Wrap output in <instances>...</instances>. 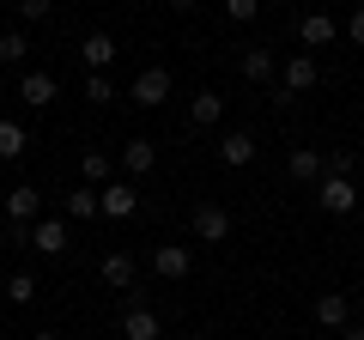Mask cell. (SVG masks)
I'll use <instances>...</instances> for the list:
<instances>
[{
    "label": "cell",
    "mask_w": 364,
    "mask_h": 340,
    "mask_svg": "<svg viewBox=\"0 0 364 340\" xmlns=\"http://www.w3.org/2000/svg\"><path fill=\"white\" fill-rule=\"evenodd\" d=\"M31 340H61V334H55V328H37V334H31Z\"/></svg>",
    "instance_id": "cell-31"
},
{
    "label": "cell",
    "mask_w": 364,
    "mask_h": 340,
    "mask_svg": "<svg viewBox=\"0 0 364 340\" xmlns=\"http://www.w3.org/2000/svg\"><path fill=\"white\" fill-rule=\"evenodd\" d=\"M79 61H85L91 73H104V67L116 61V37H109V31H85V43H79Z\"/></svg>",
    "instance_id": "cell-14"
},
{
    "label": "cell",
    "mask_w": 364,
    "mask_h": 340,
    "mask_svg": "<svg viewBox=\"0 0 364 340\" xmlns=\"http://www.w3.org/2000/svg\"><path fill=\"white\" fill-rule=\"evenodd\" d=\"M322 85V67H316V55L304 49V55H291L286 61V97H298V92H316Z\"/></svg>",
    "instance_id": "cell-10"
},
{
    "label": "cell",
    "mask_w": 364,
    "mask_h": 340,
    "mask_svg": "<svg viewBox=\"0 0 364 340\" xmlns=\"http://www.w3.org/2000/svg\"><path fill=\"white\" fill-rule=\"evenodd\" d=\"M6 249H13V237H6V231H0V255H6Z\"/></svg>",
    "instance_id": "cell-34"
},
{
    "label": "cell",
    "mask_w": 364,
    "mask_h": 340,
    "mask_svg": "<svg viewBox=\"0 0 364 340\" xmlns=\"http://www.w3.org/2000/svg\"><path fill=\"white\" fill-rule=\"evenodd\" d=\"M25 146H31V134L18 128V122H0V164H13V158H25Z\"/></svg>",
    "instance_id": "cell-22"
},
{
    "label": "cell",
    "mask_w": 364,
    "mask_h": 340,
    "mask_svg": "<svg viewBox=\"0 0 364 340\" xmlns=\"http://www.w3.org/2000/svg\"><path fill=\"white\" fill-rule=\"evenodd\" d=\"M152 170H158V146L134 134V140L122 146V176H128V183H140V176H152Z\"/></svg>",
    "instance_id": "cell-5"
},
{
    "label": "cell",
    "mask_w": 364,
    "mask_h": 340,
    "mask_svg": "<svg viewBox=\"0 0 364 340\" xmlns=\"http://www.w3.org/2000/svg\"><path fill=\"white\" fill-rule=\"evenodd\" d=\"M85 104H116V85H109V73H85Z\"/></svg>",
    "instance_id": "cell-25"
},
{
    "label": "cell",
    "mask_w": 364,
    "mask_h": 340,
    "mask_svg": "<svg viewBox=\"0 0 364 340\" xmlns=\"http://www.w3.org/2000/svg\"><path fill=\"white\" fill-rule=\"evenodd\" d=\"M31 249H37V255H61L67 249V225L61 219H37L31 225Z\"/></svg>",
    "instance_id": "cell-16"
},
{
    "label": "cell",
    "mask_w": 364,
    "mask_h": 340,
    "mask_svg": "<svg viewBox=\"0 0 364 340\" xmlns=\"http://www.w3.org/2000/svg\"><path fill=\"white\" fill-rule=\"evenodd\" d=\"M152 274L158 280H188L195 274V249L188 243H158L152 249Z\"/></svg>",
    "instance_id": "cell-4"
},
{
    "label": "cell",
    "mask_w": 364,
    "mask_h": 340,
    "mask_svg": "<svg viewBox=\"0 0 364 340\" xmlns=\"http://www.w3.org/2000/svg\"><path fill=\"white\" fill-rule=\"evenodd\" d=\"M286 170H291V183H322V152L316 146H298Z\"/></svg>",
    "instance_id": "cell-19"
},
{
    "label": "cell",
    "mask_w": 364,
    "mask_h": 340,
    "mask_svg": "<svg viewBox=\"0 0 364 340\" xmlns=\"http://www.w3.org/2000/svg\"><path fill=\"white\" fill-rule=\"evenodd\" d=\"M170 6H176V13H195V0H170Z\"/></svg>",
    "instance_id": "cell-32"
},
{
    "label": "cell",
    "mask_w": 364,
    "mask_h": 340,
    "mask_svg": "<svg viewBox=\"0 0 364 340\" xmlns=\"http://www.w3.org/2000/svg\"><path fill=\"white\" fill-rule=\"evenodd\" d=\"M188 231H195V243H231V207L200 201V207L188 213Z\"/></svg>",
    "instance_id": "cell-1"
},
{
    "label": "cell",
    "mask_w": 364,
    "mask_h": 340,
    "mask_svg": "<svg viewBox=\"0 0 364 340\" xmlns=\"http://www.w3.org/2000/svg\"><path fill=\"white\" fill-rule=\"evenodd\" d=\"M316 207H322L328 219L358 213V183H352V176H322V183H316Z\"/></svg>",
    "instance_id": "cell-2"
},
{
    "label": "cell",
    "mask_w": 364,
    "mask_h": 340,
    "mask_svg": "<svg viewBox=\"0 0 364 340\" xmlns=\"http://www.w3.org/2000/svg\"><path fill=\"white\" fill-rule=\"evenodd\" d=\"M346 37H352V43H358V49H364V6H358V13H352V18H346Z\"/></svg>",
    "instance_id": "cell-29"
},
{
    "label": "cell",
    "mask_w": 364,
    "mask_h": 340,
    "mask_svg": "<svg viewBox=\"0 0 364 340\" xmlns=\"http://www.w3.org/2000/svg\"><path fill=\"white\" fill-rule=\"evenodd\" d=\"M0 304H6V280H0Z\"/></svg>",
    "instance_id": "cell-35"
},
{
    "label": "cell",
    "mask_w": 364,
    "mask_h": 340,
    "mask_svg": "<svg viewBox=\"0 0 364 340\" xmlns=\"http://www.w3.org/2000/svg\"><path fill=\"white\" fill-rule=\"evenodd\" d=\"M61 207H67V219H85V225L104 213V207H97V188H85V183H79L73 195H61Z\"/></svg>",
    "instance_id": "cell-20"
},
{
    "label": "cell",
    "mask_w": 364,
    "mask_h": 340,
    "mask_svg": "<svg viewBox=\"0 0 364 340\" xmlns=\"http://www.w3.org/2000/svg\"><path fill=\"white\" fill-rule=\"evenodd\" d=\"M225 13H231V25H255V18H261V0H225Z\"/></svg>",
    "instance_id": "cell-27"
},
{
    "label": "cell",
    "mask_w": 364,
    "mask_h": 340,
    "mask_svg": "<svg viewBox=\"0 0 364 340\" xmlns=\"http://www.w3.org/2000/svg\"><path fill=\"white\" fill-rule=\"evenodd\" d=\"M25 55H31L25 31H0V67H25Z\"/></svg>",
    "instance_id": "cell-24"
},
{
    "label": "cell",
    "mask_w": 364,
    "mask_h": 340,
    "mask_svg": "<svg viewBox=\"0 0 364 340\" xmlns=\"http://www.w3.org/2000/svg\"><path fill=\"white\" fill-rule=\"evenodd\" d=\"M237 67H243V79H249V85H267V79L279 73V55H273L267 43H249V49L237 55Z\"/></svg>",
    "instance_id": "cell-7"
},
{
    "label": "cell",
    "mask_w": 364,
    "mask_h": 340,
    "mask_svg": "<svg viewBox=\"0 0 364 340\" xmlns=\"http://www.w3.org/2000/svg\"><path fill=\"white\" fill-rule=\"evenodd\" d=\"M213 152H219V164H225V170H243V164H255V134L231 128L219 146H213Z\"/></svg>",
    "instance_id": "cell-11"
},
{
    "label": "cell",
    "mask_w": 364,
    "mask_h": 340,
    "mask_svg": "<svg viewBox=\"0 0 364 340\" xmlns=\"http://www.w3.org/2000/svg\"><path fill=\"white\" fill-rule=\"evenodd\" d=\"M97 207H104V219H134L140 195H134V183L122 176V183H104V188H97Z\"/></svg>",
    "instance_id": "cell-8"
},
{
    "label": "cell",
    "mask_w": 364,
    "mask_h": 340,
    "mask_svg": "<svg viewBox=\"0 0 364 340\" xmlns=\"http://www.w3.org/2000/svg\"><path fill=\"white\" fill-rule=\"evenodd\" d=\"M316 322L334 328V334L352 328V298H346V292H322V298H316Z\"/></svg>",
    "instance_id": "cell-13"
},
{
    "label": "cell",
    "mask_w": 364,
    "mask_h": 340,
    "mask_svg": "<svg viewBox=\"0 0 364 340\" xmlns=\"http://www.w3.org/2000/svg\"><path fill=\"white\" fill-rule=\"evenodd\" d=\"M6 304H37V280H31V274H13V280H6Z\"/></svg>",
    "instance_id": "cell-26"
},
{
    "label": "cell",
    "mask_w": 364,
    "mask_h": 340,
    "mask_svg": "<svg viewBox=\"0 0 364 340\" xmlns=\"http://www.w3.org/2000/svg\"><path fill=\"white\" fill-rule=\"evenodd\" d=\"M49 6H55V0H18V18L37 25V18H49Z\"/></svg>",
    "instance_id": "cell-28"
},
{
    "label": "cell",
    "mask_w": 364,
    "mask_h": 340,
    "mask_svg": "<svg viewBox=\"0 0 364 340\" xmlns=\"http://www.w3.org/2000/svg\"><path fill=\"white\" fill-rule=\"evenodd\" d=\"M128 97H134L140 110H164V104H170V67H140Z\"/></svg>",
    "instance_id": "cell-3"
},
{
    "label": "cell",
    "mask_w": 364,
    "mask_h": 340,
    "mask_svg": "<svg viewBox=\"0 0 364 340\" xmlns=\"http://www.w3.org/2000/svg\"><path fill=\"white\" fill-rule=\"evenodd\" d=\"M0 6H6V0H0Z\"/></svg>",
    "instance_id": "cell-36"
},
{
    "label": "cell",
    "mask_w": 364,
    "mask_h": 340,
    "mask_svg": "<svg viewBox=\"0 0 364 340\" xmlns=\"http://www.w3.org/2000/svg\"><path fill=\"white\" fill-rule=\"evenodd\" d=\"M219 116H225V97L219 92H195V97H188V122H195V128H213Z\"/></svg>",
    "instance_id": "cell-18"
},
{
    "label": "cell",
    "mask_w": 364,
    "mask_h": 340,
    "mask_svg": "<svg viewBox=\"0 0 364 340\" xmlns=\"http://www.w3.org/2000/svg\"><path fill=\"white\" fill-rule=\"evenodd\" d=\"M352 322H364V298H358V304H352Z\"/></svg>",
    "instance_id": "cell-33"
},
{
    "label": "cell",
    "mask_w": 364,
    "mask_h": 340,
    "mask_svg": "<svg viewBox=\"0 0 364 340\" xmlns=\"http://www.w3.org/2000/svg\"><path fill=\"white\" fill-rule=\"evenodd\" d=\"M334 37H340L334 13H304V25H298V43H304V49H328Z\"/></svg>",
    "instance_id": "cell-12"
},
{
    "label": "cell",
    "mask_w": 364,
    "mask_h": 340,
    "mask_svg": "<svg viewBox=\"0 0 364 340\" xmlns=\"http://www.w3.org/2000/svg\"><path fill=\"white\" fill-rule=\"evenodd\" d=\"M352 170H358V152L352 146H328L322 152V176H352Z\"/></svg>",
    "instance_id": "cell-23"
},
{
    "label": "cell",
    "mask_w": 364,
    "mask_h": 340,
    "mask_svg": "<svg viewBox=\"0 0 364 340\" xmlns=\"http://www.w3.org/2000/svg\"><path fill=\"white\" fill-rule=\"evenodd\" d=\"M6 219H13V231H18V225H37V219H43V195H37L31 183L6 188Z\"/></svg>",
    "instance_id": "cell-9"
},
{
    "label": "cell",
    "mask_w": 364,
    "mask_h": 340,
    "mask_svg": "<svg viewBox=\"0 0 364 340\" xmlns=\"http://www.w3.org/2000/svg\"><path fill=\"white\" fill-rule=\"evenodd\" d=\"M55 92H61V85H55V73H43V67H25V73H18V97H25L31 110H49Z\"/></svg>",
    "instance_id": "cell-6"
},
{
    "label": "cell",
    "mask_w": 364,
    "mask_h": 340,
    "mask_svg": "<svg viewBox=\"0 0 364 340\" xmlns=\"http://www.w3.org/2000/svg\"><path fill=\"white\" fill-rule=\"evenodd\" d=\"M164 334V322H158L146 304H128V316H122V340H158Z\"/></svg>",
    "instance_id": "cell-15"
},
{
    "label": "cell",
    "mask_w": 364,
    "mask_h": 340,
    "mask_svg": "<svg viewBox=\"0 0 364 340\" xmlns=\"http://www.w3.org/2000/svg\"><path fill=\"white\" fill-rule=\"evenodd\" d=\"M340 340H364V322H352V328H340Z\"/></svg>",
    "instance_id": "cell-30"
},
{
    "label": "cell",
    "mask_w": 364,
    "mask_h": 340,
    "mask_svg": "<svg viewBox=\"0 0 364 340\" xmlns=\"http://www.w3.org/2000/svg\"><path fill=\"white\" fill-rule=\"evenodd\" d=\"M79 176H85V188H104V183H116V164L104 152H85L79 158Z\"/></svg>",
    "instance_id": "cell-21"
},
{
    "label": "cell",
    "mask_w": 364,
    "mask_h": 340,
    "mask_svg": "<svg viewBox=\"0 0 364 340\" xmlns=\"http://www.w3.org/2000/svg\"><path fill=\"white\" fill-rule=\"evenodd\" d=\"M97 274H104V286L128 292V286H134V255H128V249H109V255H104V267H97Z\"/></svg>",
    "instance_id": "cell-17"
}]
</instances>
